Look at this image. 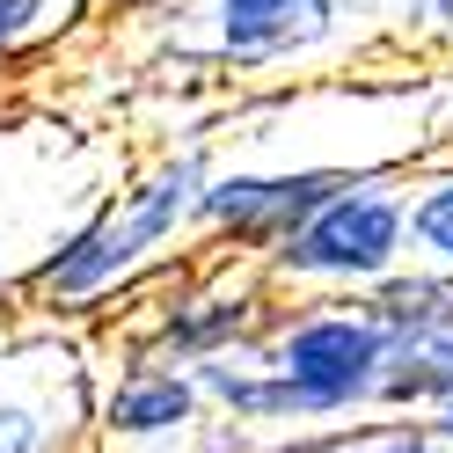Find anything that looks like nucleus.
Masks as SVG:
<instances>
[{
	"label": "nucleus",
	"instance_id": "9d476101",
	"mask_svg": "<svg viewBox=\"0 0 453 453\" xmlns=\"http://www.w3.org/2000/svg\"><path fill=\"white\" fill-rule=\"evenodd\" d=\"M103 15V0H0V73H22L73 44Z\"/></svg>",
	"mask_w": 453,
	"mask_h": 453
},
{
	"label": "nucleus",
	"instance_id": "6e6552de",
	"mask_svg": "<svg viewBox=\"0 0 453 453\" xmlns=\"http://www.w3.org/2000/svg\"><path fill=\"white\" fill-rule=\"evenodd\" d=\"M190 59L212 73H286L351 37V0H190Z\"/></svg>",
	"mask_w": 453,
	"mask_h": 453
},
{
	"label": "nucleus",
	"instance_id": "0eeeda50",
	"mask_svg": "<svg viewBox=\"0 0 453 453\" xmlns=\"http://www.w3.org/2000/svg\"><path fill=\"white\" fill-rule=\"evenodd\" d=\"M358 161H219L197 205V257L264 264L307 212L344 190Z\"/></svg>",
	"mask_w": 453,
	"mask_h": 453
},
{
	"label": "nucleus",
	"instance_id": "f257e3e1",
	"mask_svg": "<svg viewBox=\"0 0 453 453\" xmlns=\"http://www.w3.org/2000/svg\"><path fill=\"white\" fill-rule=\"evenodd\" d=\"M212 168H219L212 139H176V147L147 154L103 205H88L37 249L15 293L44 322H81L103 315L110 300H139L161 271H176L197 249V205H205Z\"/></svg>",
	"mask_w": 453,
	"mask_h": 453
},
{
	"label": "nucleus",
	"instance_id": "f3484780",
	"mask_svg": "<svg viewBox=\"0 0 453 453\" xmlns=\"http://www.w3.org/2000/svg\"><path fill=\"white\" fill-rule=\"evenodd\" d=\"M15 286V278H8V242H0V293H8Z\"/></svg>",
	"mask_w": 453,
	"mask_h": 453
},
{
	"label": "nucleus",
	"instance_id": "2eb2a0df",
	"mask_svg": "<svg viewBox=\"0 0 453 453\" xmlns=\"http://www.w3.org/2000/svg\"><path fill=\"white\" fill-rule=\"evenodd\" d=\"M168 8H190V0H103V15H168Z\"/></svg>",
	"mask_w": 453,
	"mask_h": 453
},
{
	"label": "nucleus",
	"instance_id": "20e7f679",
	"mask_svg": "<svg viewBox=\"0 0 453 453\" xmlns=\"http://www.w3.org/2000/svg\"><path fill=\"white\" fill-rule=\"evenodd\" d=\"M271 307H278V293L264 286L257 264L183 257L176 271H161L132 300V315L118 329V351H147V358H168V365H205L219 351L257 344Z\"/></svg>",
	"mask_w": 453,
	"mask_h": 453
},
{
	"label": "nucleus",
	"instance_id": "dca6fc26",
	"mask_svg": "<svg viewBox=\"0 0 453 453\" xmlns=\"http://www.w3.org/2000/svg\"><path fill=\"white\" fill-rule=\"evenodd\" d=\"M424 424H432V432H439V439H446V446H453V395H446V403H439V410H432V417H424Z\"/></svg>",
	"mask_w": 453,
	"mask_h": 453
},
{
	"label": "nucleus",
	"instance_id": "1a4fd4ad",
	"mask_svg": "<svg viewBox=\"0 0 453 453\" xmlns=\"http://www.w3.org/2000/svg\"><path fill=\"white\" fill-rule=\"evenodd\" d=\"M190 373H197V388H205V410H212L219 424H234L242 439H286V432H300L293 395H286V380L264 365L257 344L219 351V358H205V365H190Z\"/></svg>",
	"mask_w": 453,
	"mask_h": 453
},
{
	"label": "nucleus",
	"instance_id": "4468645a",
	"mask_svg": "<svg viewBox=\"0 0 453 453\" xmlns=\"http://www.w3.org/2000/svg\"><path fill=\"white\" fill-rule=\"evenodd\" d=\"M403 44H453V0H395Z\"/></svg>",
	"mask_w": 453,
	"mask_h": 453
},
{
	"label": "nucleus",
	"instance_id": "f03ea898",
	"mask_svg": "<svg viewBox=\"0 0 453 453\" xmlns=\"http://www.w3.org/2000/svg\"><path fill=\"white\" fill-rule=\"evenodd\" d=\"M410 264V161L351 168L322 212H307L257 264L278 300H365Z\"/></svg>",
	"mask_w": 453,
	"mask_h": 453
},
{
	"label": "nucleus",
	"instance_id": "423d86ee",
	"mask_svg": "<svg viewBox=\"0 0 453 453\" xmlns=\"http://www.w3.org/2000/svg\"><path fill=\"white\" fill-rule=\"evenodd\" d=\"M234 424L205 410L190 365H168L147 351H118L96 388V453H249Z\"/></svg>",
	"mask_w": 453,
	"mask_h": 453
},
{
	"label": "nucleus",
	"instance_id": "9b49d317",
	"mask_svg": "<svg viewBox=\"0 0 453 453\" xmlns=\"http://www.w3.org/2000/svg\"><path fill=\"white\" fill-rule=\"evenodd\" d=\"M373 322L403 344V336H453V271L439 264H403L388 286L365 293Z\"/></svg>",
	"mask_w": 453,
	"mask_h": 453
},
{
	"label": "nucleus",
	"instance_id": "7ed1b4c3",
	"mask_svg": "<svg viewBox=\"0 0 453 453\" xmlns=\"http://www.w3.org/2000/svg\"><path fill=\"white\" fill-rule=\"evenodd\" d=\"M257 351L286 380L293 410H300V432L380 417L395 336L373 322L365 300H278Z\"/></svg>",
	"mask_w": 453,
	"mask_h": 453
},
{
	"label": "nucleus",
	"instance_id": "f8f14e48",
	"mask_svg": "<svg viewBox=\"0 0 453 453\" xmlns=\"http://www.w3.org/2000/svg\"><path fill=\"white\" fill-rule=\"evenodd\" d=\"M410 264L453 271V161L410 168Z\"/></svg>",
	"mask_w": 453,
	"mask_h": 453
},
{
	"label": "nucleus",
	"instance_id": "39448f33",
	"mask_svg": "<svg viewBox=\"0 0 453 453\" xmlns=\"http://www.w3.org/2000/svg\"><path fill=\"white\" fill-rule=\"evenodd\" d=\"M96 344L0 329V453H96Z\"/></svg>",
	"mask_w": 453,
	"mask_h": 453
},
{
	"label": "nucleus",
	"instance_id": "ddd939ff",
	"mask_svg": "<svg viewBox=\"0 0 453 453\" xmlns=\"http://www.w3.org/2000/svg\"><path fill=\"white\" fill-rule=\"evenodd\" d=\"M329 453H453L424 417H358V424H322Z\"/></svg>",
	"mask_w": 453,
	"mask_h": 453
}]
</instances>
